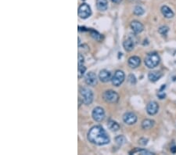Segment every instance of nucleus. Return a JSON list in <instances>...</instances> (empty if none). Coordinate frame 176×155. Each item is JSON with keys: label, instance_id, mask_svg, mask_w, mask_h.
<instances>
[{"label": "nucleus", "instance_id": "obj_1", "mask_svg": "<svg viewBox=\"0 0 176 155\" xmlns=\"http://www.w3.org/2000/svg\"><path fill=\"white\" fill-rule=\"evenodd\" d=\"M88 139L91 143L98 146H104L110 143V137L101 126L92 127L88 133Z\"/></svg>", "mask_w": 176, "mask_h": 155}, {"label": "nucleus", "instance_id": "obj_2", "mask_svg": "<svg viewBox=\"0 0 176 155\" xmlns=\"http://www.w3.org/2000/svg\"><path fill=\"white\" fill-rule=\"evenodd\" d=\"M161 61V58L157 53H151L146 57L145 64L148 68H154L157 67Z\"/></svg>", "mask_w": 176, "mask_h": 155}, {"label": "nucleus", "instance_id": "obj_3", "mask_svg": "<svg viewBox=\"0 0 176 155\" xmlns=\"http://www.w3.org/2000/svg\"><path fill=\"white\" fill-rule=\"evenodd\" d=\"M80 93L84 103L87 105L92 103V102L93 100V93L91 89H89L87 87H83V88L81 89Z\"/></svg>", "mask_w": 176, "mask_h": 155}, {"label": "nucleus", "instance_id": "obj_4", "mask_svg": "<svg viewBox=\"0 0 176 155\" xmlns=\"http://www.w3.org/2000/svg\"><path fill=\"white\" fill-rule=\"evenodd\" d=\"M104 100L110 103H117L119 100V96L118 94L113 90H107L104 93L103 95Z\"/></svg>", "mask_w": 176, "mask_h": 155}, {"label": "nucleus", "instance_id": "obj_5", "mask_svg": "<svg viewBox=\"0 0 176 155\" xmlns=\"http://www.w3.org/2000/svg\"><path fill=\"white\" fill-rule=\"evenodd\" d=\"M78 16L81 19L88 18L92 14V10H91L90 6L88 4H86V3H83L78 8Z\"/></svg>", "mask_w": 176, "mask_h": 155}, {"label": "nucleus", "instance_id": "obj_6", "mask_svg": "<svg viewBox=\"0 0 176 155\" xmlns=\"http://www.w3.org/2000/svg\"><path fill=\"white\" fill-rule=\"evenodd\" d=\"M124 73L121 70H117L116 72L114 73V75L112 78V84L114 85V86H120L121 85L122 83L124 82Z\"/></svg>", "mask_w": 176, "mask_h": 155}, {"label": "nucleus", "instance_id": "obj_7", "mask_svg": "<svg viewBox=\"0 0 176 155\" xmlns=\"http://www.w3.org/2000/svg\"><path fill=\"white\" fill-rule=\"evenodd\" d=\"M92 115V118L96 122H100L105 118V112H104V110L102 107H95L93 109Z\"/></svg>", "mask_w": 176, "mask_h": 155}, {"label": "nucleus", "instance_id": "obj_8", "mask_svg": "<svg viewBox=\"0 0 176 155\" xmlns=\"http://www.w3.org/2000/svg\"><path fill=\"white\" fill-rule=\"evenodd\" d=\"M123 121L125 124L133 125L137 122V117L132 112H127L123 115Z\"/></svg>", "mask_w": 176, "mask_h": 155}, {"label": "nucleus", "instance_id": "obj_9", "mask_svg": "<svg viewBox=\"0 0 176 155\" xmlns=\"http://www.w3.org/2000/svg\"><path fill=\"white\" fill-rule=\"evenodd\" d=\"M159 105L155 101H150L146 106V111L150 115H154L158 112Z\"/></svg>", "mask_w": 176, "mask_h": 155}, {"label": "nucleus", "instance_id": "obj_10", "mask_svg": "<svg viewBox=\"0 0 176 155\" xmlns=\"http://www.w3.org/2000/svg\"><path fill=\"white\" fill-rule=\"evenodd\" d=\"M86 83L88 85L94 86L97 84V77L93 72H88L86 76Z\"/></svg>", "mask_w": 176, "mask_h": 155}, {"label": "nucleus", "instance_id": "obj_11", "mask_svg": "<svg viewBox=\"0 0 176 155\" xmlns=\"http://www.w3.org/2000/svg\"><path fill=\"white\" fill-rule=\"evenodd\" d=\"M99 78L102 82H107L111 80V73L107 70H102L99 74Z\"/></svg>", "mask_w": 176, "mask_h": 155}, {"label": "nucleus", "instance_id": "obj_12", "mask_svg": "<svg viewBox=\"0 0 176 155\" xmlns=\"http://www.w3.org/2000/svg\"><path fill=\"white\" fill-rule=\"evenodd\" d=\"M123 46H124V49L128 52H131L133 50L134 47H135V41L134 39L129 37L127 39H125L123 42Z\"/></svg>", "mask_w": 176, "mask_h": 155}, {"label": "nucleus", "instance_id": "obj_13", "mask_svg": "<svg viewBox=\"0 0 176 155\" xmlns=\"http://www.w3.org/2000/svg\"><path fill=\"white\" fill-rule=\"evenodd\" d=\"M131 28L132 29V31H134L135 34H139L143 31L144 27L142 25V24L140 23L139 21H134L131 23Z\"/></svg>", "mask_w": 176, "mask_h": 155}, {"label": "nucleus", "instance_id": "obj_14", "mask_svg": "<svg viewBox=\"0 0 176 155\" xmlns=\"http://www.w3.org/2000/svg\"><path fill=\"white\" fill-rule=\"evenodd\" d=\"M161 13L163 14V16L165 17V18L170 19L174 17V12L171 10V8H169L168 6H163L161 9Z\"/></svg>", "mask_w": 176, "mask_h": 155}, {"label": "nucleus", "instance_id": "obj_15", "mask_svg": "<svg viewBox=\"0 0 176 155\" xmlns=\"http://www.w3.org/2000/svg\"><path fill=\"white\" fill-rule=\"evenodd\" d=\"M140 64H141V60L139 57L134 56L128 59V65L132 68H136L139 66Z\"/></svg>", "mask_w": 176, "mask_h": 155}, {"label": "nucleus", "instance_id": "obj_16", "mask_svg": "<svg viewBox=\"0 0 176 155\" xmlns=\"http://www.w3.org/2000/svg\"><path fill=\"white\" fill-rule=\"evenodd\" d=\"M162 73L161 71H151L149 73L148 75V78L150 79V82H155L157 81H158L161 77H162Z\"/></svg>", "mask_w": 176, "mask_h": 155}, {"label": "nucleus", "instance_id": "obj_17", "mask_svg": "<svg viewBox=\"0 0 176 155\" xmlns=\"http://www.w3.org/2000/svg\"><path fill=\"white\" fill-rule=\"evenodd\" d=\"M96 7L99 11H106L108 8L107 0H96Z\"/></svg>", "mask_w": 176, "mask_h": 155}, {"label": "nucleus", "instance_id": "obj_18", "mask_svg": "<svg viewBox=\"0 0 176 155\" xmlns=\"http://www.w3.org/2000/svg\"><path fill=\"white\" fill-rule=\"evenodd\" d=\"M130 154H142V155H151V154H154L153 153L150 152L149 150H145V149H139V148H136L135 150H132L130 152Z\"/></svg>", "mask_w": 176, "mask_h": 155}, {"label": "nucleus", "instance_id": "obj_19", "mask_svg": "<svg viewBox=\"0 0 176 155\" xmlns=\"http://www.w3.org/2000/svg\"><path fill=\"white\" fill-rule=\"evenodd\" d=\"M154 121L151 119H145L142 122V128L143 129H150L153 128L154 125Z\"/></svg>", "mask_w": 176, "mask_h": 155}, {"label": "nucleus", "instance_id": "obj_20", "mask_svg": "<svg viewBox=\"0 0 176 155\" xmlns=\"http://www.w3.org/2000/svg\"><path fill=\"white\" fill-rule=\"evenodd\" d=\"M107 126L113 132H117V131H118L120 129L119 124L117 123L116 122H114V121H109Z\"/></svg>", "mask_w": 176, "mask_h": 155}, {"label": "nucleus", "instance_id": "obj_21", "mask_svg": "<svg viewBox=\"0 0 176 155\" xmlns=\"http://www.w3.org/2000/svg\"><path fill=\"white\" fill-rule=\"evenodd\" d=\"M90 32L92 37L93 39H96V40H97V41H101L102 39H103L102 35L99 33L98 31H95V30H90Z\"/></svg>", "mask_w": 176, "mask_h": 155}, {"label": "nucleus", "instance_id": "obj_22", "mask_svg": "<svg viewBox=\"0 0 176 155\" xmlns=\"http://www.w3.org/2000/svg\"><path fill=\"white\" fill-rule=\"evenodd\" d=\"M134 14L137 16H142V14H144L145 13V10H144V9L142 7V6H135L134 8Z\"/></svg>", "mask_w": 176, "mask_h": 155}, {"label": "nucleus", "instance_id": "obj_23", "mask_svg": "<svg viewBox=\"0 0 176 155\" xmlns=\"http://www.w3.org/2000/svg\"><path fill=\"white\" fill-rule=\"evenodd\" d=\"M86 71V67L83 64H78V78L83 77V75H85V73Z\"/></svg>", "mask_w": 176, "mask_h": 155}, {"label": "nucleus", "instance_id": "obj_24", "mask_svg": "<svg viewBox=\"0 0 176 155\" xmlns=\"http://www.w3.org/2000/svg\"><path fill=\"white\" fill-rule=\"evenodd\" d=\"M115 140H116V143L117 144L121 146V145H123L124 143L126 142V138L124 136H119L116 137Z\"/></svg>", "mask_w": 176, "mask_h": 155}, {"label": "nucleus", "instance_id": "obj_25", "mask_svg": "<svg viewBox=\"0 0 176 155\" xmlns=\"http://www.w3.org/2000/svg\"><path fill=\"white\" fill-rule=\"evenodd\" d=\"M168 27H167V26H162V27H161V28H159V30H158L159 33L162 35H166L168 34Z\"/></svg>", "mask_w": 176, "mask_h": 155}, {"label": "nucleus", "instance_id": "obj_26", "mask_svg": "<svg viewBox=\"0 0 176 155\" xmlns=\"http://www.w3.org/2000/svg\"><path fill=\"white\" fill-rule=\"evenodd\" d=\"M128 82H129L131 84H135V82H136V78H135V75H130L129 76H128Z\"/></svg>", "mask_w": 176, "mask_h": 155}, {"label": "nucleus", "instance_id": "obj_27", "mask_svg": "<svg viewBox=\"0 0 176 155\" xmlns=\"http://www.w3.org/2000/svg\"><path fill=\"white\" fill-rule=\"evenodd\" d=\"M84 63V57L81 53L78 54V64H83Z\"/></svg>", "mask_w": 176, "mask_h": 155}, {"label": "nucleus", "instance_id": "obj_28", "mask_svg": "<svg viewBox=\"0 0 176 155\" xmlns=\"http://www.w3.org/2000/svg\"><path fill=\"white\" fill-rule=\"evenodd\" d=\"M157 96H159V98L160 99H164L165 97V93H163V92H162V89H161V91L158 93Z\"/></svg>", "mask_w": 176, "mask_h": 155}, {"label": "nucleus", "instance_id": "obj_29", "mask_svg": "<svg viewBox=\"0 0 176 155\" xmlns=\"http://www.w3.org/2000/svg\"><path fill=\"white\" fill-rule=\"evenodd\" d=\"M171 151L173 153V154H175V153H176V146H175V145H174L173 147H171Z\"/></svg>", "mask_w": 176, "mask_h": 155}, {"label": "nucleus", "instance_id": "obj_30", "mask_svg": "<svg viewBox=\"0 0 176 155\" xmlns=\"http://www.w3.org/2000/svg\"><path fill=\"white\" fill-rule=\"evenodd\" d=\"M112 2H113V3H119L120 2H121V0H111Z\"/></svg>", "mask_w": 176, "mask_h": 155}]
</instances>
